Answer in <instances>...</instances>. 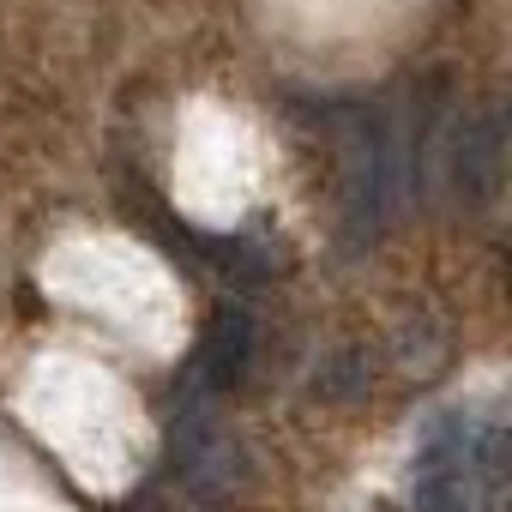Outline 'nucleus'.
Masks as SVG:
<instances>
[{
	"mask_svg": "<svg viewBox=\"0 0 512 512\" xmlns=\"http://www.w3.org/2000/svg\"><path fill=\"white\" fill-rule=\"evenodd\" d=\"M410 193V151L404 127L380 109H362L344 127V229L356 247H368Z\"/></svg>",
	"mask_w": 512,
	"mask_h": 512,
	"instance_id": "nucleus-1",
	"label": "nucleus"
},
{
	"mask_svg": "<svg viewBox=\"0 0 512 512\" xmlns=\"http://www.w3.org/2000/svg\"><path fill=\"white\" fill-rule=\"evenodd\" d=\"M253 350H260V320H253V308H247V302H223V308L211 314V326H205L199 356H193L199 386H205L211 398H217V392H235V386L247 380V368H253Z\"/></svg>",
	"mask_w": 512,
	"mask_h": 512,
	"instance_id": "nucleus-2",
	"label": "nucleus"
},
{
	"mask_svg": "<svg viewBox=\"0 0 512 512\" xmlns=\"http://www.w3.org/2000/svg\"><path fill=\"white\" fill-rule=\"evenodd\" d=\"M446 175H452V193L470 205H482L500 187V115L494 109L458 115V127L446 139Z\"/></svg>",
	"mask_w": 512,
	"mask_h": 512,
	"instance_id": "nucleus-3",
	"label": "nucleus"
},
{
	"mask_svg": "<svg viewBox=\"0 0 512 512\" xmlns=\"http://www.w3.org/2000/svg\"><path fill=\"white\" fill-rule=\"evenodd\" d=\"M368 386H374L368 350H338V356H326L320 374H314V398H320V404H356V398H368Z\"/></svg>",
	"mask_w": 512,
	"mask_h": 512,
	"instance_id": "nucleus-4",
	"label": "nucleus"
},
{
	"mask_svg": "<svg viewBox=\"0 0 512 512\" xmlns=\"http://www.w3.org/2000/svg\"><path fill=\"white\" fill-rule=\"evenodd\" d=\"M392 356H398V368H410V374H434L440 362H446V332L434 326V320H404L398 332H392Z\"/></svg>",
	"mask_w": 512,
	"mask_h": 512,
	"instance_id": "nucleus-5",
	"label": "nucleus"
}]
</instances>
